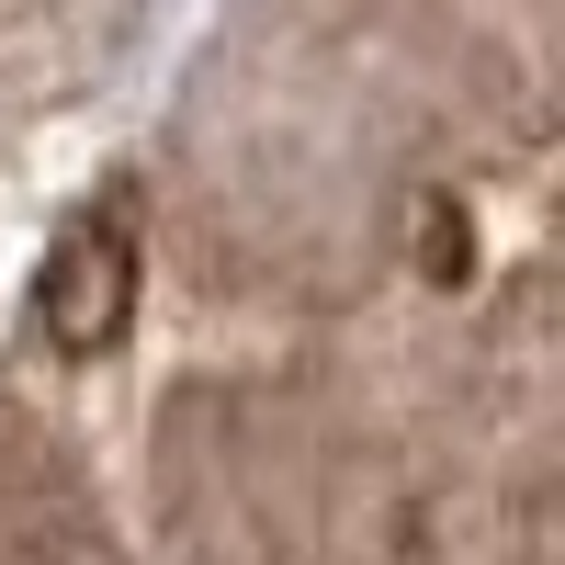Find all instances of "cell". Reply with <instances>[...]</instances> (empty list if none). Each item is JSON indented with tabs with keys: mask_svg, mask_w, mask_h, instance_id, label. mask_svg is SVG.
Masks as SVG:
<instances>
[{
	"mask_svg": "<svg viewBox=\"0 0 565 565\" xmlns=\"http://www.w3.org/2000/svg\"><path fill=\"white\" fill-rule=\"evenodd\" d=\"M34 317H45V340H57L68 362L125 340V317H136V238H125V215H90V226H68V238L45 249Z\"/></svg>",
	"mask_w": 565,
	"mask_h": 565,
	"instance_id": "cell-1",
	"label": "cell"
},
{
	"mask_svg": "<svg viewBox=\"0 0 565 565\" xmlns=\"http://www.w3.org/2000/svg\"><path fill=\"white\" fill-rule=\"evenodd\" d=\"M418 271H430V282H463V271H476V226H463V204H430V215H418Z\"/></svg>",
	"mask_w": 565,
	"mask_h": 565,
	"instance_id": "cell-2",
	"label": "cell"
}]
</instances>
